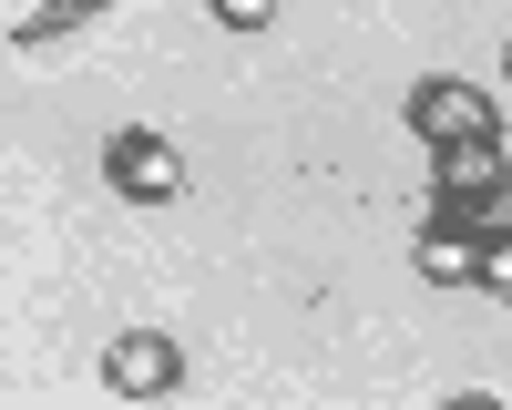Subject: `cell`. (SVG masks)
Segmentation results:
<instances>
[{
  "label": "cell",
  "instance_id": "1",
  "mask_svg": "<svg viewBox=\"0 0 512 410\" xmlns=\"http://www.w3.org/2000/svg\"><path fill=\"white\" fill-rule=\"evenodd\" d=\"M502 205H512V154L502 144H441V164H431V216L502 226Z\"/></svg>",
  "mask_w": 512,
  "mask_h": 410
},
{
  "label": "cell",
  "instance_id": "2",
  "mask_svg": "<svg viewBox=\"0 0 512 410\" xmlns=\"http://www.w3.org/2000/svg\"><path fill=\"white\" fill-rule=\"evenodd\" d=\"M103 175L123 205H175L185 195V154L154 134V123H123V134H103Z\"/></svg>",
  "mask_w": 512,
  "mask_h": 410
},
{
  "label": "cell",
  "instance_id": "3",
  "mask_svg": "<svg viewBox=\"0 0 512 410\" xmlns=\"http://www.w3.org/2000/svg\"><path fill=\"white\" fill-rule=\"evenodd\" d=\"M400 113H410V134L431 154L441 144H502V113H492V93H472V82H420Z\"/></svg>",
  "mask_w": 512,
  "mask_h": 410
},
{
  "label": "cell",
  "instance_id": "4",
  "mask_svg": "<svg viewBox=\"0 0 512 410\" xmlns=\"http://www.w3.org/2000/svg\"><path fill=\"white\" fill-rule=\"evenodd\" d=\"M103 390L113 400H175L185 390V349L164 339V328H123V339L103 349Z\"/></svg>",
  "mask_w": 512,
  "mask_h": 410
},
{
  "label": "cell",
  "instance_id": "5",
  "mask_svg": "<svg viewBox=\"0 0 512 410\" xmlns=\"http://www.w3.org/2000/svg\"><path fill=\"white\" fill-rule=\"evenodd\" d=\"M410 267L431 277V287H482V226L431 216V226H420V246H410Z\"/></svg>",
  "mask_w": 512,
  "mask_h": 410
},
{
  "label": "cell",
  "instance_id": "6",
  "mask_svg": "<svg viewBox=\"0 0 512 410\" xmlns=\"http://www.w3.org/2000/svg\"><path fill=\"white\" fill-rule=\"evenodd\" d=\"M93 21H103V0H31V11L11 21V41H21V52H52V41L93 31Z\"/></svg>",
  "mask_w": 512,
  "mask_h": 410
},
{
  "label": "cell",
  "instance_id": "7",
  "mask_svg": "<svg viewBox=\"0 0 512 410\" xmlns=\"http://www.w3.org/2000/svg\"><path fill=\"white\" fill-rule=\"evenodd\" d=\"M482 287L512 298V226H482Z\"/></svg>",
  "mask_w": 512,
  "mask_h": 410
},
{
  "label": "cell",
  "instance_id": "8",
  "mask_svg": "<svg viewBox=\"0 0 512 410\" xmlns=\"http://www.w3.org/2000/svg\"><path fill=\"white\" fill-rule=\"evenodd\" d=\"M205 11H216V21H226V31H267V21H277V11H287V0H205Z\"/></svg>",
  "mask_w": 512,
  "mask_h": 410
},
{
  "label": "cell",
  "instance_id": "9",
  "mask_svg": "<svg viewBox=\"0 0 512 410\" xmlns=\"http://www.w3.org/2000/svg\"><path fill=\"white\" fill-rule=\"evenodd\" d=\"M502 72H512V52H502Z\"/></svg>",
  "mask_w": 512,
  "mask_h": 410
}]
</instances>
